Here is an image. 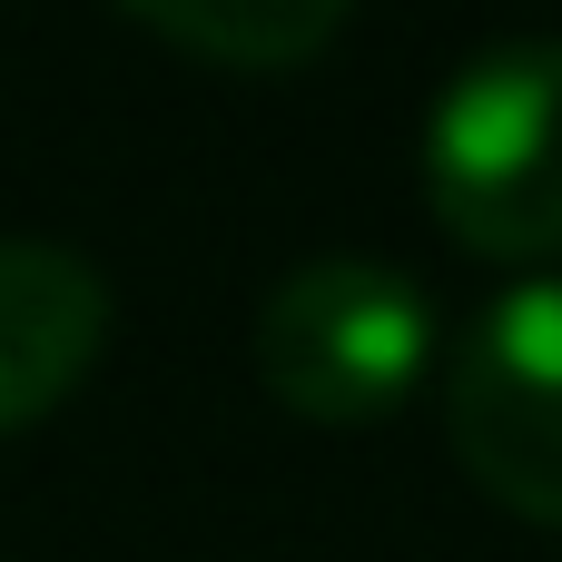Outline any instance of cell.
<instances>
[{
    "label": "cell",
    "instance_id": "cell-3",
    "mask_svg": "<svg viewBox=\"0 0 562 562\" xmlns=\"http://www.w3.org/2000/svg\"><path fill=\"white\" fill-rule=\"evenodd\" d=\"M445 425L494 504L562 524V277H524L474 306L445 366Z\"/></svg>",
    "mask_w": 562,
    "mask_h": 562
},
{
    "label": "cell",
    "instance_id": "cell-1",
    "mask_svg": "<svg viewBox=\"0 0 562 562\" xmlns=\"http://www.w3.org/2000/svg\"><path fill=\"white\" fill-rule=\"evenodd\" d=\"M425 198L484 257L562 247V40H484L425 109Z\"/></svg>",
    "mask_w": 562,
    "mask_h": 562
},
{
    "label": "cell",
    "instance_id": "cell-5",
    "mask_svg": "<svg viewBox=\"0 0 562 562\" xmlns=\"http://www.w3.org/2000/svg\"><path fill=\"white\" fill-rule=\"evenodd\" d=\"M128 20L217 69H296L346 30L336 0H138Z\"/></svg>",
    "mask_w": 562,
    "mask_h": 562
},
{
    "label": "cell",
    "instance_id": "cell-4",
    "mask_svg": "<svg viewBox=\"0 0 562 562\" xmlns=\"http://www.w3.org/2000/svg\"><path fill=\"white\" fill-rule=\"evenodd\" d=\"M109 346V277L59 237H0V435L49 415Z\"/></svg>",
    "mask_w": 562,
    "mask_h": 562
},
{
    "label": "cell",
    "instance_id": "cell-2",
    "mask_svg": "<svg viewBox=\"0 0 562 562\" xmlns=\"http://www.w3.org/2000/svg\"><path fill=\"white\" fill-rule=\"evenodd\" d=\"M435 356V296L395 257L326 247L257 296V375L316 425H375Z\"/></svg>",
    "mask_w": 562,
    "mask_h": 562
}]
</instances>
